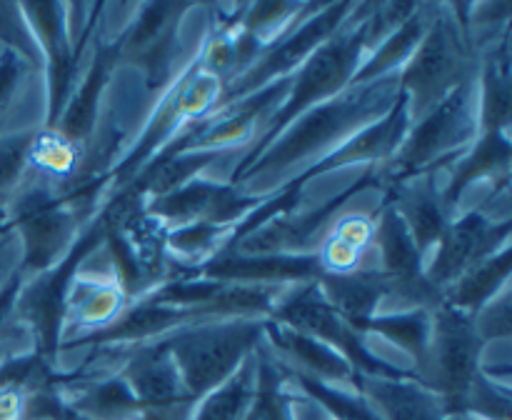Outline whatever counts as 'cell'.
Wrapping results in <instances>:
<instances>
[{"instance_id":"obj_1","label":"cell","mask_w":512,"mask_h":420,"mask_svg":"<svg viewBox=\"0 0 512 420\" xmlns=\"http://www.w3.org/2000/svg\"><path fill=\"white\" fill-rule=\"evenodd\" d=\"M398 93L400 73H390L370 83L348 85L335 98L313 105L303 115H298L233 185L240 188L243 183L263 178V175L278 178L295 165L318 163L350 135L383 118L393 108Z\"/></svg>"},{"instance_id":"obj_2","label":"cell","mask_w":512,"mask_h":420,"mask_svg":"<svg viewBox=\"0 0 512 420\" xmlns=\"http://www.w3.org/2000/svg\"><path fill=\"white\" fill-rule=\"evenodd\" d=\"M370 10H373V3L355 5L353 15L290 75V93L285 95L280 108L263 125V133L258 135V140L250 145L248 153L233 168L228 180L230 185L258 160L263 150H268L275 143V138L298 115H303L313 105L335 98L353 83L355 73L363 63L365 48L373 45L370 43Z\"/></svg>"},{"instance_id":"obj_3","label":"cell","mask_w":512,"mask_h":420,"mask_svg":"<svg viewBox=\"0 0 512 420\" xmlns=\"http://www.w3.org/2000/svg\"><path fill=\"white\" fill-rule=\"evenodd\" d=\"M480 135L478 75L445 95L433 110L415 120L398 153L380 170L383 188L408 183L458 160Z\"/></svg>"},{"instance_id":"obj_4","label":"cell","mask_w":512,"mask_h":420,"mask_svg":"<svg viewBox=\"0 0 512 420\" xmlns=\"http://www.w3.org/2000/svg\"><path fill=\"white\" fill-rule=\"evenodd\" d=\"M265 320L268 318H223L218 323L200 320L163 335L195 405L223 385L263 343Z\"/></svg>"},{"instance_id":"obj_5","label":"cell","mask_w":512,"mask_h":420,"mask_svg":"<svg viewBox=\"0 0 512 420\" xmlns=\"http://www.w3.org/2000/svg\"><path fill=\"white\" fill-rule=\"evenodd\" d=\"M475 75L478 55L465 38L453 8L433 5V18L423 40L400 70V90L408 98L413 123Z\"/></svg>"},{"instance_id":"obj_6","label":"cell","mask_w":512,"mask_h":420,"mask_svg":"<svg viewBox=\"0 0 512 420\" xmlns=\"http://www.w3.org/2000/svg\"><path fill=\"white\" fill-rule=\"evenodd\" d=\"M485 340L475 330V318L465 310L440 303L433 310V330L425 360L413 370L415 380L433 390L448 413L468 415L470 395L483 378Z\"/></svg>"},{"instance_id":"obj_7","label":"cell","mask_w":512,"mask_h":420,"mask_svg":"<svg viewBox=\"0 0 512 420\" xmlns=\"http://www.w3.org/2000/svg\"><path fill=\"white\" fill-rule=\"evenodd\" d=\"M108 228L110 210L103 205L58 263L45 273L33 275L30 285L23 283V288H20L18 300H15V313L35 338V353L48 360L50 365L55 363V355L60 353L65 300H68L75 273L88 260V255L105 243Z\"/></svg>"},{"instance_id":"obj_8","label":"cell","mask_w":512,"mask_h":420,"mask_svg":"<svg viewBox=\"0 0 512 420\" xmlns=\"http://www.w3.org/2000/svg\"><path fill=\"white\" fill-rule=\"evenodd\" d=\"M223 88V80L200 68L198 58L190 60L180 70V75H175L173 83L165 88V98L160 100L153 118L148 120L140 138L135 140V148L130 150L128 158L118 168L110 170V180H115L113 193L125 188L145 168V163L155 158L180 130L208 118L218 108Z\"/></svg>"},{"instance_id":"obj_9","label":"cell","mask_w":512,"mask_h":420,"mask_svg":"<svg viewBox=\"0 0 512 420\" xmlns=\"http://www.w3.org/2000/svg\"><path fill=\"white\" fill-rule=\"evenodd\" d=\"M270 320L288 328L300 330L305 335H313L320 343L338 350L358 375L365 378H410L413 370H403L388 360L378 358L373 350L365 345V338L328 303V298L320 290L318 280L313 283H300L290 290L285 298L278 300Z\"/></svg>"},{"instance_id":"obj_10","label":"cell","mask_w":512,"mask_h":420,"mask_svg":"<svg viewBox=\"0 0 512 420\" xmlns=\"http://www.w3.org/2000/svg\"><path fill=\"white\" fill-rule=\"evenodd\" d=\"M8 220L23 240L20 270L40 275L53 268L75 243L83 213L65 193L48 183H35L8 200Z\"/></svg>"},{"instance_id":"obj_11","label":"cell","mask_w":512,"mask_h":420,"mask_svg":"<svg viewBox=\"0 0 512 420\" xmlns=\"http://www.w3.org/2000/svg\"><path fill=\"white\" fill-rule=\"evenodd\" d=\"M353 10V3L308 5L298 25H290L280 38H275L265 48V53L240 78L225 85L223 95L218 100V108L238 103V100L268 88L275 80L290 78L353 15Z\"/></svg>"},{"instance_id":"obj_12","label":"cell","mask_w":512,"mask_h":420,"mask_svg":"<svg viewBox=\"0 0 512 420\" xmlns=\"http://www.w3.org/2000/svg\"><path fill=\"white\" fill-rule=\"evenodd\" d=\"M105 5L100 3L95 15L103 10ZM25 20H28L30 30L35 35L43 63L48 68V115H45V130H53L58 123L60 113L68 105L70 95H73V80L78 73L80 55H83L85 43H88L90 33H93L95 15L85 33L78 40L70 35V5L65 3H23L20 5Z\"/></svg>"},{"instance_id":"obj_13","label":"cell","mask_w":512,"mask_h":420,"mask_svg":"<svg viewBox=\"0 0 512 420\" xmlns=\"http://www.w3.org/2000/svg\"><path fill=\"white\" fill-rule=\"evenodd\" d=\"M373 248L378 250V268L390 280V300L410 308L435 310L445 303L443 290L435 288L425 275V258L420 255L408 225L398 210L383 200L380 215L375 218Z\"/></svg>"},{"instance_id":"obj_14","label":"cell","mask_w":512,"mask_h":420,"mask_svg":"<svg viewBox=\"0 0 512 420\" xmlns=\"http://www.w3.org/2000/svg\"><path fill=\"white\" fill-rule=\"evenodd\" d=\"M368 188H383V175L380 168H368L363 170L358 180L353 185H348L345 190H340L335 198H330L328 203L318 205L310 213H288L283 218H275L270 223H265L263 228H258L255 233H250L248 238L240 240L233 250L238 253H288V255H303V253H315L323 240V235L328 233L330 223L348 208V203L353 198H358L363 190ZM230 253V250H225Z\"/></svg>"},{"instance_id":"obj_15","label":"cell","mask_w":512,"mask_h":420,"mask_svg":"<svg viewBox=\"0 0 512 420\" xmlns=\"http://www.w3.org/2000/svg\"><path fill=\"white\" fill-rule=\"evenodd\" d=\"M120 378L138 400V420H190L195 403L185 390L165 338L133 345Z\"/></svg>"},{"instance_id":"obj_16","label":"cell","mask_w":512,"mask_h":420,"mask_svg":"<svg viewBox=\"0 0 512 420\" xmlns=\"http://www.w3.org/2000/svg\"><path fill=\"white\" fill-rule=\"evenodd\" d=\"M260 200L263 198L245 193L238 185L193 178L173 193L148 198L143 205L150 215L163 220L168 228H180V225L190 223L235 228L245 215L258 208Z\"/></svg>"},{"instance_id":"obj_17","label":"cell","mask_w":512,"mask_h":420,"mask_svg":"<svg viewBox=\"0 0 512 420\" xmlns=\"http://www.w3.org/2000/svg\"><path fill=\"white\" fill-rule=\"evenodd\" d=\"M190 10L185 3H148L135 23L118 38V63L138 65L150 90L173 83V63L178 53L180 18Z\"/></svg>"},{"instance_id":"obj_18","label":"cell","mask_w":512,"mask_h":420,"mask_svg":"<svg viewBox=\"0 0 512 420\" xmlns=\"http://www.w3.org/2000/svg\"><path fill=\"white\" fill-rule=\"evenodd\" d=\"M512 220H495L485 210H470L463 218L450 220L443 238L435 245V255L425 265V275L435 288L445 290L468 273L480 260L490 258L500 248L510 245Z\"/></svg>"},{"instance_id":"obj_19","label":"cell","mask_w":512,"mask_h":420,"mask_svg":"<svg viewBox=\"0 0 512 420\" xmlns=\"http://www.w3.org/2000/svg\"><path fill=\"white\" fill-rule=\"evenodd\" d=\"M410 128H413V118H410L408 98H405V93L400 90L393 108H390L383 118H378L375 123L365 125L363 130L350 135L345 143H340L338 148L330 150V153L325 155V158H320L318 163L308 165L303 173L290 178L288 183L303 190L308 180L320 178V175L325 173H333V170L345 168V165L388 163V160L400 150L403 140L408 138Z\"/></svg>"},{"instance_id":"obj_20","label":"cell","mask_w":512,"mask_h":420,"mask_svg":"<svg viewBox=\"0 0 512 420\" xmlns=\"http://www.w3.org/2000/svg\"><path fill=\"white\" fill-rule=\"evenodd\" d=\"M323 275L315 253L288 255V253H215L195 268L185 270L180 278H205L220 283H248V285H285V283H313Z\"/></svg>"},{"instance_id":"obj_21","label":"cell","mask_w":512,"mask_h":420,"mask_svg":"<svg viewBox=\"0 0 512 420\" xmlns=\"http://www.w3.org/2000/svg\"><path fill=\"white\" fill-rule=\"evenodd\" d=\"M355 393L363 395L385 420H475L468 415L448 413L443 400L410 378H365L358 375Z\"/></svg>"},{"instance_id":"obj_22","label":"cell","mask_w":512,"mask_h":420,"mask_svg":"<svg viewBox=\"0 0 512 420\" xmlns=\"http://www.w3.org/2000/svg\"><path fill=\"white\" fill-rule=\"evenodd\" d=\"M385 200L398 210L400 218L408 225L420 255H428L443 238L445 228L450 225V213L443 205L440 185H435V173L420 175L408 183L393 185L385 190Z\"/></svg>"},{"instance_id":"obj_23","label":"cell","mask_w":512,"mask_h":420,"mask_svg":"<svg viewBox=\"0 0 512 420\" xmlns=\"http://www.w3.org/2000/svg\"><path fill=\"white\" fill-rule=\"evenodd\" d=\"M510 160L512 143L508 130H490L480 133L478 140L458 158V163L450 168L448 180L440 185L445 210L453 218L460 198L473 183L483 178H493L495 183H510Z\"/></svg>"},{"instance_id":"obj_24","label":"cell","mask_w":512,"mask_h":420,"mask_svg":"<svg viewBox=\"0 0 512 420\" xmlns=\"http://www.w3.org/2000/svg\"><path fill=\"white\" fill-rule=\"evenodd\" d=\"M265 338L270 340V350H278L290 368L318 378L330 385H353L358 380V370L330 345L320 343L313 335L280 325L275 320H265Z\"/></svg>"},{"instance_id":"obj_25","label":"cell","mask_w":512,"mask_h":420,"mask_svg":"<svg viewBox=\"0 0 512 420\" xmlns=\"http://www.w3.org/2000/svg\"><path fill=\"white\" fill-rule=\"evenodd\" d=\"M120 55V43L105 45L100 43L95 48L93 65L85 73L83 83L75 88V93L70 95L68 105L60 113L58 123H55L53 130H58L65 140H70L78 148H85L88 138L93 135L95 118H98V105L103 100L105 88H108V80L113 75L115 65H118Z\"/></svg>"},{"instance_id":"obj_26","label":"cell","mask_w":512,"mask_h":420,"mask_svg":"<svg viewBox=\"0 0 512 420\" xmlns=\"http://www.w3.org/2000/svg\"><path fill=\"white\" fill-rule=\"evenodd\" d=\"M375 218L363 210H343L330 223L328 233L320 240L315 258L323 275H348L360 270L373 250Z\"/></svg>"},{"instance_id":"obj_27","label":"cell","mask_w":512,"mask_h":420,"mask_svg":"<svg viewBox=\"0 0 512 420\" xmlns=\"http://www.w3.org/2000/svg\"><path fill=\"white\" fill-rule=\"evenodd\" d=\"M130 305L128 293L123 290V285L118 283L115 273L110 270L105 278H75L70 285L68 300H65V315H63V328L65 325H80L88 335L95 330H103L113 323L115 318L125 313V308ZM75 335V338H80ZM73 340V338H70Z\"/></svg>"},{"instance_id":"obj_28","label":"cell","mask_w":512,"mask_h":420,"mask_svg":"<svg viewBox=\"0 0 512 420\" xmlns=\"http://www.w3.org/2000/svg\"><path fill=\"white\" fill-rule=\"evenodd\" d=\"M318 285L328 303L353 328L375 315L378 305L390 298V280L380 273L378 265H363L348 275H320Z\"/></svg>"},{"instance_id":"obj_29","label":"cell","mask_w":512,"mask_h":420,"mask_svg":"<svg viewBox=\"0 0 512 420\" xmlns=\"http://www.w3.org/2000/svg\"><path fill=\"white\" fill-rule=\"evenodd\" d=\"M480 133L510 130L512 88H510V30L485 50L478 63Z\"/></svg>"},{"instance_id":"obj_30","label":"cell","mask_w":512,"mask_h":420,"mask_svg":"<svg viewBox=\"0 0 512 420\" xmlns=\"http://www.w3.org/2000/svg\"><path fill=\"white\" fill-rule=\"evenodd\" d=\"M430 18H433V5H420L415 8V13L410 15L408 20L398 25L390 35H385L383 40L378 43V48L373 50L368 60H363L355 73L353 83L350 85H360V83H370V80L385 78L390 73H400L403 65L408 63L410 55L415 53V48L423 40L425 30H428Z\"/></svg>"},{"instance_id":"obj_31","label":"cell","mask_w":512,"mask_h":420,"mask_svg":"<svg viewBox=\"0 0 512 420\" xmlns=\"http://www.w3.org/2000/svg\"><path fill=\"white\" fill-rule=\"evenodd\" d=\"M510 270H512V253H510V245H505V248H500L498 253L480 260V263L473 265L468 273L460 275V278L443 293L445 303L453 305V308L458 310H465V313L475 318L478 310H483L495 295H500L505 288H508Z\"/></svg>"},{"instance_id":"obj_32","label":"cell","mask_w":512,"mask_h":420,"mask_svg":"<svg viewBox=\"0 0 512 420\" xmlns=\"http://www.w3.org/2000/svg\"><path fill=\"white\" fill-rule=\"evenodd\" d=\"M68 400L75 413L88 420H138L140 408L130 385L120 378V373L93 383H73V393Z\"/></svg>"},{"instance_id":"obj_33","label":"cell","mask_w":512,"mask_h":420,"mask_svg":"<svg viewBox=\"0 0 512 420\" xmlns=\"http://www.w3.org/2000/svg\"><path fill=\"white\" fill-rule=\"evenodd\" d=\"M245 420H295L293 395L285 388L283 365L265 340L255 348V388Z\"/></svg>"},{"instance_id":"obj_34","label":"cell","mask_w":512,"mask_h":420,"mask_svg":"<svg viewBox=\"0 0 512 420\" xmlns=\"http://www.w3.org/2000/svg\"><path fill=\"white\" fill-rule=\"evenodd\" d=\"M360 335L378 333L383 338L393 340L398 348H403L415 360V368L425 360L430 343V330H433V310L410 308L395 310L385 315H370L368 320L355 325Z\"/></svg>"},{"instance_id":"obj_35","label":"cell","mask_w":512,"mask_h":420,"mask_svg":"<svg viewBox=\"0 0 512 420\" xmlns=\"http://www.w3.org/2000/svg\"><path fill=\"white\" fill-rule=\"evenodd\" d=\"M253 388L255 350L253 355H248V358L243 360V365H240L223 385H218V388L210 390L203 400H198L190 420H245L250 400H253Z\"/></svg>"},{"instance_id":"obj_36","label":"cell","mask_w":512,"mask_h":420,"mask_svg":"<svg viewBox=\"0 0 512 420\" xmlns=\"http://www.w3.org/2000/svg\"><path fill=\"white\" fill-rule=\"evenodd\" d=\"M283 373L290 375L295 380V385L330 415V420H385L360 393H348V390L338 388V385L323 383V380L310 378V375L293 368H285V365Z\"/></svg>"},{"instance_id":"obj_37","label":"cell","mask_w":512,"mask_h":420,"mask_svg":"<svg viewBox=\"0 0 512 420\" xmlns=\"http://www.w3.org/2000/svg\"><path fill=\"white\" fill-rule=\"evenodd\" d=\"M35 130L15 135H0V205L13 198V190L28 170V150L33 145Z\"/></svg>"},{"instance_id":"obj_38","label":"cell","mask_w":512,"mask_h":420,"mask_svg":"<svg viewBox=\"0 0 512 420\" xmlns=\"http://www.w3.org/2000/svg\"><path fill=\"white\" fill-rule=\"evenodd\" d=\"M0 43L8 50H13V53H18L23 60H28L33 68L35 65H43V55H40L35 35L20 5L0 3Z\"/></svg>"},{"instance_id":"obj_39","label":"cell","mask_w":512,"mask_h":420,"mask_svg":"<svg viewBox=\"0 0 512 420\" xmlns=\"http://www.w3.org/2000/svg\"><path fill=\"white\" fill-rule=\"evenodd\" d=\"M20 420H88L75 413L60 388H38L25 395L23 418Z\"/></svg>"},{"instance_id":"obj_40","label":"cell","mask_w":512,"mask_h":420,"mask_svg":"<svg viewBox=\"0 0 512 420\" xmlns=\"http://www.w3.org/2000/svg\"><path fill=\"white\" fill-rule=\"evenodd\" d=\"M23 283L25 275L18 265L0 288V343H10V340H18L25 335V325L20 323L18 313H15V300H18Z\"/></svg>"},{"instance_id":"obj_41","label":"cell","mask_w":512,"mask_h":420,"mask_svg":"<svg viewBox=\"0 0 512 420\" xmlns=\"http://www.w3.org/2000/svg\"><path fill=\"white\" fill-rule=\"evenodd\" d=\"M510 323H512V313H510V293L508 288L503 290L500 295H495L483 310H478L475 315V330H478L480 338L488 343L490 338H510Z\"/></svg>"},{"instance_id":"obj_42","label":"cell","mask_w":512,"mask_h":420,"mask_svg":"<svg viewBox=\"0 0 512 420\" xmlns=\"http://www.w3.org/2000/svg\"><path fill=\"white\" fill-rule=\"evenodd\" d=\"M30 68L33 65L20 58L18 53H13V50H0V118H5V113L13 108L15 95H18Z\"/></svg>"},{"instance_id":"obj_43","label":"cell","mask_w":512,"mask_h":420,"mask_svg":"<svg viewBox=\"0 0 512 420\" xmlns=\"http://www.w3.org/2000/svg\"><path fill=\"white\" fill-rule=\"evenodd\" d=\"M13 225H10V220L5 218L3 223H0V288H3L5 280L10 278V258H13V245H10V238H13Z\"/></svg>"}]
</instances>
